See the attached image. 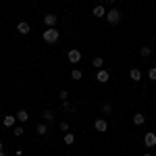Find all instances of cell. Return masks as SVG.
I'll return each mask as SVG.
<instances>
[{"instance_id":"obj_20","label":"cell","mask_w":156,"mask_h":156,"mask_svg":"<svg viewBox=\"0 0 156 156\" xmlns=\"http://www.w3.org/2000/svg\"><path fill=\"white\" fill-rule=\"evenodd\" d=\"M71 77H73V79H81V77H83V73L79 71V69H73V71H71Z\"/></svg>"},{"instance_id":"obj_9","label":"cell","mask_w":156,"mask_h":156,"mask_svg":"<svg viewBox=\"0 0 156 156\" xmlns=\"http://www.w3.org/2000/svg\"><path fill=\"white\" fill-rule=\"evenodd\" d=\"M92 15L100 19V17H106V11H104V6H102V4H96V6L92 9Z\"/></svg>"},{"instance_id":"obj_14","label":"cell","mask_w":156,"mask_h":156,"mask_svg":"<svg viewBox=\"0 0 156 156\" xmlns=\"http://www.w3.org/2000/svg\"><path fill=\"white\" fill-rule=\"evenodd\" d=\"M17 119L21 121V123H25V121L29 119V112H27V110H23V108H21V110H17Z\"/></svg>"},{"instance_id":"obj_12","label":"cell","mask_w":156,"mask_h":156,"mask_svg":"<svg viewBox=\"0 0 156 156\" xmlns=\"http://www.w3.org/2000/svg\"><path fill=\"white\" fill-rule=\"evenodd\" d=\"M129 77H131L133 81H140V79H142V71H140L137 67H133L131 71H129Z\"/></svg>"},{"instance_id":"obj_25","label":"cell","mask_w":156,"mask_h":156,"mask_svg":"<svg viewBox=\"0 0 156 156\" xmlns=\"http://www.w3.org/2000/svg\"><path fill=\"white\" fill-rule=\"evenodd\" d=\"M0 156H6V152H4V150H0Z\"/></svg>"},{"instance_id":"obj_1","label":"cell","mask_w":156,"mask_h":156,"mask_svg":"<svg viewBox=\"0 0 156 156\" xmlns=\"http://www.w3.org/2000/svg\"><path fill=\"white\" fill-rule=\"evenodd\" d=\"M58 29H54V27H48V29H44V34H42V37H44V42H48V44H54L56 40H58Z\"/></svg>"},{"instance_id":"obj_15","label":"cell","mask_w":156,"mask_h":156,"mask_svg":"<svg viewBox=\"0 0 156 156\" xmlns=\"http://www.w3.org/2000/svg\"><path fill=\"white\" fill-rule=\"evenodd\" d=\"M144 121H146V117L142 112H135V115H133V123H135V125H144Z\"/></svg>"},{"instance_id":"obj_18","label":"cell","mask_w":156,"mask_h":156,"mask_svg":"<svg viewBox=\"0 0 156 156\" xmlns=\"http://www.w3.org/2000/svg\"><path fill=\"white\" fill-rule=\"evenodd\" d=\"M102 65H104V60L100 58V56H96V58L92 60V67H94V69H102Z\"/></svg>"},{"instance_id":"obj_7","label":"cell","mask_w":156,"mask_h":156,"mask_svg":"<svg viewBox=\"0 0 156 156\" xmlns=\"http://www.w3.org/2000/svg\"><path fill=\"white\" fill-rule=\"evenodd\" d=\"M56 21H58V19H56V15H54V12L44 15V23H46V27H54V25H56Z\"/></svg>"},{"instance_id":"obj_2","label":"cell","mask_w":156,"mask_h":156,"mask_svg":"<svg viewBox=\"0 0 156 156\" xmlns=\"http://www.w3.org/2000/svg\"><path fill=\"white\" fill-rule=\"evenodd\" d=\"M106 19L110 25H117L121 21V11L119 9H110V11H106Z\"/></svg>"},{"instance_id":"obj_23","label":"cell","mask_w":156,"mask_h":156,"mask_svg":"<svg viewBox=\"0 0 156 156\" xmlns=\"http://www.w3.org/2000/svg\"><path fill=\"white\" fill-rule=\"evenodd\" d=\"M58 98L62 100V102H65V100H69V92H67V90H62V92L58 94Z\"/></svg>"},{"instance_id":"obj_10","label":"cell","mask_w":156,"mask_h":156,"mask_svg":"<svg viewBox=\"0 0 156 156\" xmlns=\"http://www.w3.org/2000/svg\"><path fill=\"white\" fill-rule=\"evenodd\" d=\"M15 121H17L15 115H6V117L2 119V125H4V127H15Z\"/></svg>"},{"instance_id":"obj_4","label":"cell","mask_w":156,"mask_h":156,"mask_svg":"<svg viewBox=\"0 0 156 156\" xmlns=\"http://www.w3.org/2000/svg\"><path fill=\"white\" fill-rule=\"evenodd\" d=\"M108 79H110V73L104 71V69H98V73H96V81L98 83H106Z\"/></svg>"},{"instance_id":"obj_17","label":"cell","mask_w":156,"mask_h":156,"mask_svg":"<svg viewBox=\"0 0 156 156\" xmlns=\"http://www.w3.org/2000/svg\"><path fill=\"white\" fill-rule=\"evenodd\" d=\"M102 115H112V104L110 102H104L102 104Z\"/></svg>"},{"instance_id":"obj_21","label":"cell","mask_w":156,"mask_h":156,"mask_svg":"<svg viewBox=\"0 0 156 156\" xmlns=\"http://www.w3.org/2000/svg\"><path fill=\"white\" fill-rule=\"evenodd\" d=\"M12 133H15L17 137H21V135L25 133V129H23V127H15V129H12Z\"/></svg>"},{"instance_id":"obj_6","label":"cell","mask_w":156,"mask_h":156,"mask_svg":"<svg viewBox=\"0 0 156 156\" xmlns=\"http://www.w3.org/2000/svg\"><path fill=\"white\" fill-rule=\"evenodd\" d=\"M94 129H96V131H100V133H104L108 129V123L104 119H96V121H94Z\"/></svg>"},{"instance_id":"obj_19","label":"cell","mask_w":156,"mask_h":156,"mask_svg":"<svg viewBox=\"0 0 156 156\" xmlns=\"http://www.w3.org/2000/svg\"><path fill=\"white\" fill-rule=\"evenodd\" d=\"M140 54H142V56H150V54H152V46H142Z\"/></svg>"},{"instance_id":"obj_26","label":"cell","mask_w":156,"mask_h":156,"mask_svg":"<svg viewBox=\"0 0 156 156\" xmlns=\"http://www.w3.org/2000/svg\"><path fill=\"white\" fill-rule=\"evenodd\" d=\"M104 2H108V4H112V2H115V0H104Z\"/></svg>"},{"instance_id":"obj_24","label":"cell","mask_w":156,"mask_h":156,"mask_svg":"<svg viewBox=\"0 0 156 156\" xmlns=\"http://www.w3.org/2000/svg\"><path fill=\"white\" fill-rule=\"evenodd\" d=\"M58 127H60V131H65V133L69 131V123H65V121H62V123H60Z\"/></svg>"},{"instance_id":"obj_13","label":"cell","mask_w":156,"mask_h":156,"mask_svg":"<svg viewBox=\"0 0 156 156\" xmlns=\"http://www.w3.org/2000/svg\"><path fill=\"white\" fill-rule=\"evenodd\" d=\"M36 131H37V135H46L48 133V123H40L36 127Z\"/></svg>"},{"instance_id":"obj_22","label":"cell","mask_w":156,"mask_h":156,"mask_svg":"<svg viewBox=\"0 0 156 156\" xmlns=\"http://www.w3.org/2000/svg\"><path fill=\"white\" fill-rule=\"evenodd\" d=\"M148 77H150L152 81H156V67H152V69L148 71Z\"/></svg>"},{"instance_id":"obj_3","label":"cell","mask_w":156,"mask_h":156,"mask_svg":"<svg viewBox=\"0 0 156 156\" xmlns=\"http://www.w3.org/2000/svg\"><path fill=\"white\" fill-rule=\"evenodd\" d=\"M67 60H69V62H79V60H81V52L77 48L69 50V52H67Z\"/></svg>"},{"instance_id":"obj_5","label":"cell","mask_w":156,"mask_h":156,"mask_svg":"<svg viewBox=\"0 0 156 156\" xmlns=\"http://www.w3.org/2000/svg\"><path fill=\"white\" fill-rule=\"evenodd\" d=\"M144 144L148 146V148H154L156 146V133H152V131H148L144 135Z\"/></svg>"},{"instance_id":"obj_16","label":"cell","mask_w":156,"mask_h":156,"mask_svg":"<svg viewBox=\"0 0 156 156\" xmlns=\"http://www.w3.org/2000/svg\"><path fill=\"white\" fill-rule=\"evenodd\" d=\"M62 140H65V144H67V146L75 144V135H73L71 131H67V133H65V137H62Z\"/></svg>"},{"instance_id":"obj_11","label":"cell","mask_w":156,"mask_h":156,"mask_svg":"<svg viewBox=\"0 0 156 156\" xmlns=\"http://www.w3.org/2000/svg\"><path fill=\"white\" fill-rule=\"evenodd\" d=\"M42 119H44V123H52V121L56 119V115H54L52 110H44V112H42Z\"/></svg>"},{"instance_id":"obj_8","label":"cell","mask_w":156,"mask_h":156,"mask_svg":"<svg viewBox=\"0 0 156 156\" xmlns=\"http://www.w3.org/2000/svg\"><path fill=\"white\" fill-rule=\"evenodd\" d=\"M17 31H19L21 36H27V34L31 31V27H29V23H25V21H21V23H17Z\"/></svg>"},{"instance_id":"obj_27","label":"cell","mask_w":156,"mask_h":156,"mask_svg":"<svg viewBox=\"0 0 156 156\" xmlns=\"http://www.w3.org/2000/svg\"><path fill=\"white\" fill-rule=\"evenodd\" d=\"M144 156H152V154H150V152H148V154H144Z\"/></svg>"}]
</instances>
